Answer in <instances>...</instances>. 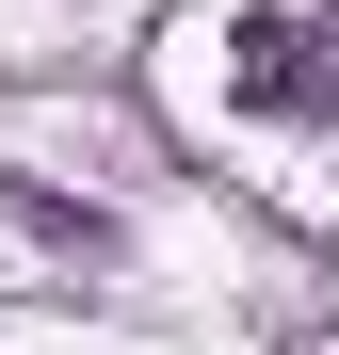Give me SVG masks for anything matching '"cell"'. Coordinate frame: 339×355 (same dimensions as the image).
I'll use <instances>...</instances> for the list:
<instances>
[{
    "mask_svg": "<svg viewBox=\"0 0 339 355\" xmlns=\"http://www.w3.org/2000/svg\"><path fill=\"white\" fill-rule=\"evenodd\" d=\"M226 97L259 130H339V17H291V0L226 17Z\"/></svg>",
    "mask_w": 339,
    "mask_h": 355,
    "instance_id": "obj_1",
    "label": "cell"
}]
</instances>
